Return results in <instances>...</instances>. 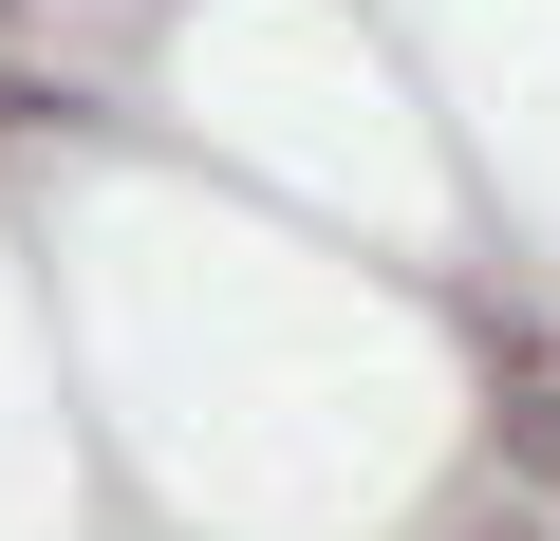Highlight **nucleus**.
<instances>
[{"label":"nucleus","mask_w":560,"mask_h":541,"mask_svg":"<svg viewBox=\"0 0 560 541\" xmlns=\"http://www.w3.org/2000/svg\"><path fill=\"white\" fill-rule=\"evenodd\" d=\"M504 467H541V485H560V392H504Z\"/></svg>","instance_id":"nucleus-1"}]
</instances>
